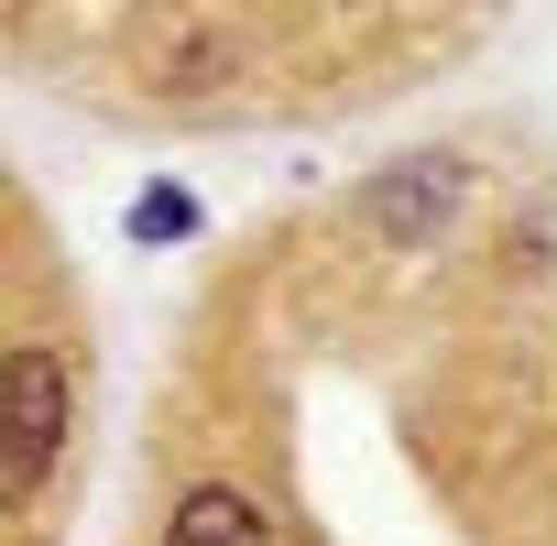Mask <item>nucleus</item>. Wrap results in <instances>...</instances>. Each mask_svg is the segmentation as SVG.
<instances>
[{
  "instance_id": "nucleus-1",
  "label": "nucleus",
  "mask_w": 557,
  "mask_h": 546,
  "mask_svg": "<svg viewBox=\"0 0 557 546\" xmlns=\"http://www.w3.org/2000/svg\"><path fill=\"white\" fill-rule=\"evenodd\" d=\"M55 448H66V361L55 350H12L0 361V492L34 502Z\"/></svg>"
},
{
  "instance_id": "nucleus-2",
  "label": "nucleus",
  "mask_w": 557,
  "mask_h": 546,
  "mask_svg": "<svg viewBox=\"0 0 557 546\" xmlns=\"http://www.w3.org/2000/svg\"><path fill=\"white\" fill-rule=\"evenodd\" d=\"M448 208H459V164H437V153H426V164H405V175H383V186L361 197V219H372L383 240H426Z\"/></svg>"
},
{
  "instance_id": "nucleus-3",
  "label": "nucleus",
  "mask_w": 557,
  "mask_h": 546,
  "mask_svg": "<svg viewBox=\"0 0 557 546\" xmlns=\"http://www.w3.org/2000/svg\"><path fill=\"white\" fill-rule=\"evenodd\" d=\"M164 546H273V535H262V502H251V492L197 481V492L164 513Z\"/></svg>"
},
{
  "instance_id": "nucleus-4",
  "label": "nucleus",
  "mask_w": 557,
  "mask_h": 546,
  "mask_svg": "<svg viewBox=\"0 0 557 546\" xmlns=\"http://www.w3.org/2000/svg\"><path fill=\"white\" fill-rule=\"evenodd\" d=\"M186 229H197V197L186 186H143L132 197V240H186Z\"/></svg>"
}]
</instances>
